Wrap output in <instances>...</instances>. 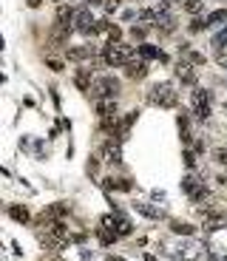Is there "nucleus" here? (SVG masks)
I'll return each mask as SVG.
<instances>
[{
    "mask_svg": "<svg viewBox=\"0 0 227 261\" xmlns=\"http://www.w3.org/2000/svg\"><path fill=\"white\" fill-rule=\"evenodd\" d=\"M148 102L150 105H159V108H176V91H173V82H156L148 91Z\"/></svg>",
    "mask_w": 227,
    "mask_h": 261,
    "instance_id": "1",
    "label": "nucleus"
},
{
    "mask_svg": "<svg viewBox=\"0 0 227 261\" xmlns=\"http://www.w3.org/2000/svg\"><path fill=\"white\" fill-rule=\"evenodd\" d=\"M102 60H105L111 68H117V65H128L131 60H134V51L128 49V46H122V43H108L105 49H102Z\"/></svg>",
    "mask_w": 227,
    "mask_h": 261,
    "instance_id": "2",
    "label": "nucleus"
},
{
    "mask_svg": "<svg viewBox=\"0 0 227 261\" xmlns=\"http://www.w3.org/2000/svg\"><path fill=\"white\" fill-rule=\"evenodd\" d=\"M117 94H120V80H114V77H102L91 85L94 100H114Z\"/></svg>",
    "mask_w": 227,
    "mask_h": 261,
    "instance_id": "3",
    "label": "nucleus"
},
{
    "mask_svg": "<svg viewBox=\"0 0 227 261\" xmlns=\"http://www.w3.org/2000/svg\"><path fill=\"white\" fill-rule=\"evenodd\" d=\"M182 190L191 196V202H196V204H202V202H207V199H210L207 188H205V185H202V182H199L193 173H187V176L182 179Z\"/></svg>",
    "mask_w": 227,
    "mask_h": 261,
    "instance_id": "4",
    "label": "nucleus"
},
{
    "mask_svg": "<svg viewBox=\"0 0 227 261\" xmlns=\"http://www.w3.org/2000/svg\"><path fill=\"white\" fill-rule=\"evenodd\" d=\"M191 102H193V116L196 119H210V91H205V88H196L193 91V97H191Z\"/></svg>",
    "mask_w": 227,
    "mask_h": 261,
    "instance_id": "5",
    "label": "nucleus"
},
{
    "mask_svg": "<svg viewBox=\"0 0 227 261\" xmlns=\"http://www.w3.org/2000/svg\"><path fill=\"white\" fill-rule=\"evenodd\" d=\"M199 216H202V222H205L207 230H221V227L227 225V216L221 210H216V207H199Z\"/></svg>",
    "mask_w": 227,
    "mask_h": 261,
    "instance_id": "6",
    "label": "nucleus"
},
{
    "mask_svg": "<svg viewBox=\"0 0 227 261\" xmlns=\"http://www.w3.org/2000/svg\"><path fill=\"white\" fill-rule=\"evenodd\" d=\"M74 26H77V31H83V34H97V20L91 17L88 9H80L77 15H74Z\"/></svg>",
    "mask_w": 227,
    "mask_h": 261,
    "instance_id": "7",
    "label": "nucleus"
},
{
    "mask_svg": "<svg viewBox=\"0 0 227 261\" xmlns=\"http://www.w3.org/2000/svg\"><path fill=\"white\" fill-rule=\"evenodd\" d=\"M102 153H105V159L111 162V165H122V148H120V139H108L105 148H102Z\"/></svg>",
    "mask_w": 227,
    "mask_h": 261,
    "instance_id": "8",
    "label": "nucleus"
},
{
    "mask_svg": "<svg viewBox=\"0 0 227 261\" xmlns=\"http://www.w3.org/2000/svg\"><path fill=\"white\" fill-rule=\"evenodd\" d=\"M134 210L142 213L145 219H150V222H159V219H165V213L159 210V207H154V204H145V202H134Z\"/></svg>",
    "mask_w": 227,
    "mask_h": 261,
    "instance_id": "9",
    "label": "nucleus"
},
{
    "mask_svg": "<svg viewBox=\"0 0 227 261\" xmlns=\"http://www.w3.org/2000/svg\"><path fill=\"white\" fill-rule=\"evenodd\" d=\"M145 74H148V65L142 63V60H131L125 65V77H131V80H142Z\"/></svg>",
    "mask_w": 227,
    "mask_h": 261,
    "instance_id": "10",
    "label": "nucleus"
},
{
    "mask_svg": "<svg viewBox=\"0 0 227 261\" xmlns=\"http://www.w3.org/2000/svg\"><path fill=\"white\" fill-rule=\"evenodd\" d=\"M173 71H176V77L182 82H187V85H193V82H196V71H193L191 63H176V68H173Z\"/></svg>",
    "mask_w": 227,
    "mask_h": 261,
    "instance_id": "11",
    "label": "nucleus"
},
{
    "mask_svg": "<svg viewBox=\"0 0 227 261\" xmlns=\"http://www.w3.org/2000/svg\"><path fill=\"white\" fill-rule=\"evenodd\" d=\"M68 60H94V46H74L65 51Z\"/></svg>",
    "mask_w": 227,
    "mask_h": 261,
    "instance_id": "12",
    "label": "nucleus"
},
{
    "mask_svg": "<svg viewBox=\"0 0 227 261\" xmlns=\"http://www.w3.org/2000/svg\"><path fill=\"white\" fill-rule=\"evenodd\" d=\"M136 54H139V57H145V60H162V63L168 60V54H165V51H159L156 46H148V43L139 46V49H136Z\"/></svg>",
    "mask_w": 227,
    "mask_h": 261,
    "instance_id": "13",
    "label": "nucleus"
},
{
    "mask_svg": "<svg viewBox=\"0 0 227 261\" xmlns=\"http://www.w3.org/2000/svg\"><path fill=\"white\" fill-rule=\"evenodd\" d=\"M97 114L102 116V119L117 116V102H114V100H97Z\"/></svg>",
    "mask_w": 227,
    "mask_h": 261,
    "instance_id": "14",
    "label": "nucleus"
},
{
    "mask_svg": "<svg viewBox=\"0 0 227 261\" xmlns=\"http://www.w3.org/2000/svg\"><path fill=\"white\" fill-rule=\"evenodd\" d=\"M170 230L176 233V236H193V233H196V227L187 225V222H176V219H173V222H170Z\"/></svg>",
    "mask_w": 227,
    "mask_h": 261,
    "instance_id": "15",
    "label": "nucleus"
},
{
    "mask_svg": "<svg viewBox=\"0 0 227 261\" xmlns=\"http://www.w3.org/2000/svg\"><path fill=\"white\" fill-rule=\"evenodd\" d=\"M102 185H105V190H131L134 188L131 179H105Z\"/></svg>",
    "mask_w": 227,
    "mask_h": 261,
    "instance_id": "16",
    "label": "nucleus"
},
{
    "mask_svg": "<svg viewBox=\"0 0 227 261\" xmlns=\"http://www.w3.org/2000/svg\"><path fill=\"white\" fill-rule=\"evenodd\" d=\"M46 216H49V219H63V216H68V204H63V202L51 204L49 210H46Z\"/></svg>",
    "mask_w": 227,
    "mask_h": 261,
    "instance_id": "17",
    "label": "nucleus"
},
{
    "mask_svg": "<svg viewBox=\"0 0 227 261\" xmlns=\"http://www.w3.org/2000/svg\"><path fill=\"white\" fill-rule=\"evenodd\" d=\"M9 216H12L14 222H28V210L23 204H12V207H9Z\"/></svg>",
    "mask_w": 227,
    "mask_h": 261,
    "instance_id": "18",
    "label": "nucleus"
},
{
    "mask_svg": "<svg viewBox=\"0 0 227 261\" xmlns=\"http://www.w3.org/2000/svg\"><path fill=\"white\" fill-rule=\"evenodd\" d=\"M179 137H182V142H191V122L184 114H179Z\"/></svg>",
    "mask_w": 227,
    "mask_h": 261,
    "instance_id": "19",
    "label": "nucleus"
},
{
    "mask_svg": "<svg viewBox=\"0 0 227 261\" xmlns=\"http://www.w3.org/2000/svg\"><path fill=\"white\" fill-rule=\"evenodd\" d=\"M202 9H205V3H202V0H184V12H187V15H202Z\"/></svg>",
    "mask_w": 227,
    "mask_h": 261,
    "instance_id": "20",
    "label": "nucleus"
},
{
    "mask_svg": "<svg viewBox=\"0 0 227 261\" xmlns=\"http://www.w3.org/2000/svg\"><path fill=\"white\" fill-rule=\"evenodd\" d=\"M187 29H191V34H196V31L207 29V17H193V20H191V26H187Z\"/></svg>",
    "mask_w": 227,
    "mask_h": 261,
    "instance_id": "21",
    "label": "nucleus"
},
{
    "mask_svg": "<svg viewBox=\"0 0 227 261\" xmlns=\"http://www.w3.org/2000/svg\"><path fill=\"white\" fill-rule=\"evenodd\" d=\"M221 20H227V9H216V12L207 15V26H210V23H221Z\"/></svg>",
    "mask_w": 227,
    "mask_h": 261,
    "instance_id": "22",
    "label": "nucleus"
},
{
    "mask_svg": "<svg viewBox=\"0 0 227 261\" xmlns=\"http://www.w3.org/2000/svg\"><path fill=\"white\" fill-rule=\"evenodd\" d=\"M74 82H77V88H83V91H88V68H83V71H77V77H74Z\"/></svg>",
    "mask_w": 227,
    "mask_h": 261,
    "instance_id": "23",
    "label": "nucleus"
},
{
    "mask_svg": "<svg viewBox=\"0 0 227 261\" xmlns=\"http://www.w3.org/2000/svg\"><path fill=\"white\" fill-rule=\"evenodd\" d=\"M213 159L227 167V148H213Z\"/></svg>",
    "mask_w": 227,
    "mask_h": 261,
    "instance_id": "24",
    "label": "nucleus"
},
{
    "mask_svg": "<svg viewBox=\"0 0 227 261\" xmlns=\"http://www.w3.org/2000/svg\"><path fill=\"white\" fill-rule=\"evenodd\" d=\"M221 43H227V26H224V29H221L216 37H213V46H216V49H221Z\"/></svg>",
    "mask_w": 227,
    "mask_h": 261,
    "instance_id": "25",
    "label": "nucleus"
},
{
    "mask_svg": "<svg viewBox=\"0 0 227 261\" xmlns=\"http://www.w3.org/2000/svg\"><path fill=\"white\" fill-rule=\"evenodd\" d=\"M182 159H184V165L191 167V170L196 167V153H193V151H184V156H182Z\"/></svg>",
    "mask_w": 227,
    "mask_h": 261,
    "instance_id": "26",
    "label": "nucleus"
},
{
    "mask_svg": "<svg viewBox=\"0 0 227 261\" xmlns=\"http://www.w3.org/2000/svg\"><path fill=\"white\" fill-rule=\"evenodd\" d=\"M202 63H205V57L199 51H191V65H202Z\"/></svg>",
    "mask_w": 227,
    "mask_h": 261,
    "instance_id": "27",
    "label": "nucleus"
},
{
    "mask_svg": "<svg viewBox=\"0 0 227 261\" xmlns=\"http://www.w3.org/2000/svg\"><path fill=\"white\" fill-rule=\"evenodd\" d=\"M120 9V0H105V12L111 15V12H117Z\"/></svg>",
    "mask_w": 227,
    "mask_h": 261,
    "instance_id": "28",
    "label": "nucleus"
},
{
    "mask_svg": "<svg viewBox=\"0 0 227 261\" xmlns=\"http://www.w3.org/2000/svg\"><path fill=\"white\" fill-rule=\"evenodd\" d=\"M49 68H51V71H60V68H63V65L57 63V60H49Z\"/></svg>",
    "mask_w": 227,
    "mask_h": 261,
    "instance_id": "29",
    "label": "nucleus"
},
{
    "mask_svg": "<svg viewBox=\"0 0 227 261\" xmlns=\"http://www.w3.org/2000/svg\"><path fill=\"white\" fill-rule=\"evenodd\" d=\"M108 261H125L122 255H108Z\"/></svg>",
    "mask_w": 227,
    "mask_h": 261,
    "instance_id": "30",
    "label": "nucleus"
},
{
    "mask_svg": "<svg viewBox=\"0 0 227 261\" xmlns=\"http://www.w3.org/2000/svg\"><path fill=\"white\" fill-rule=\"evenodd\" d=\"M28 6H31V9H37V6H40V0H28Z\"/></svg>",
    "mask_w": 227,
    "mask_h": 261,
    "instance_id": "31",
    "label": "nucleus"
},
{
    "mask_svg": "<svg viewBox=\"0 0 227 261\" xmlns=\"http://www.w3.org/2000/svg\"><path fill=\"white\" fill-rule=\"evenodd\" d=\"M85 3H88V6H91V3H99V0H85Z\"/></svg>",
    "mask_w": 227,
    "mask_h": 261,
    "instance_id": "32",
    "label": "nucleus"
},
{
    "mask_svg": "<svg viewBox=\"0 0 227 261\" xmlns=\"http://www.w3.org/2000/svg\"><path fill=\"white\" fill-rule=\"evenodd\" d=\"M221 65H224V71H227V60H221Z\"/></svg>",
    "mask_w": 227,
    "mask_h": 261,
    "instance_id": "33",
    "label": "nucleus"
}]
</instances>
